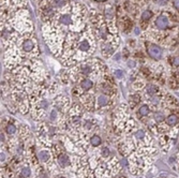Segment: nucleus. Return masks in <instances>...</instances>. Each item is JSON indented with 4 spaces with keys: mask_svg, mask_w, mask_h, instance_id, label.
Wrapping results in <instances>:
<instances>
[{
    "mask_svg": "<svg viewBox=\"0 0 179 178\" xmlns=\"http://www.w3.org/2000/svg\"><path fill=\"white\" fill-rule=\"evenodd\" d=\"M148 53H149V55H150V57L153 58V59H160L161 55H162V51H161V48L157 45H150L149 46Z\"/></svg>",
    "mask_w": 179,
    "mask_h": 178,
    "instance_id": "obj_1",
    "label": "nucleus"
},
{
    "mask_svg": "<svg viewBox=\"0 0 179 178\" xmlns=\"http://www.w3.org/2000/svg\"><path fill=\"white\" fill-rule=\"evenodd\" d=\"M156 26L160 29H165V28H167L168 26V19H167V17L164 16V15H161L159 17H157V19H156Z\"/></svg>",
    "mask_w": 179,
    "mask_h": 178,
    "instance_id": "obj_2",
    "label": "nucleus"
},
{
    "mask_svg": "<svg viewBox=\"0 0 179 178\" xmlns=\"http://www.w3.org/2000/svg\"><path fill=\"white\" fill-rule=\"evenodd\" d=\"M34 46L35 44L33 43V41L31 39H25L23 41V43H22V47H23V50L25 51V52H31L33 48H34Z\"/></svg>",
    "mask_w": 179,
    "mask_h": 178,
    "instance_id": "obj_3",
    "label": "nucleus"
},
{
    "mask_svg": "<svg viewBox=\"0 0 179 178\" xmlns=\"http://www.w3.org/2000/svg\"><path fill=\"white\" fill-rule=\"evenodd\" d=\"M90 42H89L88 39H84L82 40L78 43V51L82 53H87L89 50H90Z\"/></svg>",
    "mask_w": 179,
    "mask_h": 178,
    "instance_id": "obj_4",
    "label": "nucleus"
},
{
    "mask_svg": "<svg viewBox=\"0 0 179 178\" xmlns=\"http://www.w3.org/2000/svg\"><path fill=\"white\" fill-rule=\"evenodd\" d=\"M59 22L63 24V25H71V23H72V17H71L70 14H62L59 17Z\"/></svg>",
    "mask_w": 179,
    "mask_h": 178,
    "instance_id": "obj_5",
    "label": "nucleus"
},
{
    "mask_svg": "<svg viewBox=\"0 0 179 178\" xmlns=\"http://www.w3.org/2000/svg\"><path fill=\"white\" fill-rule=\"evenodd\" d=\"M58 162L61 166H69L70 165V159L65 155H60L58 158Z\"/></svg>",
    "mask_w": 179,
    "mask_h": 178,
    "instance_id": "obj_6",
    "label": "nucleus"
},
{
    "mask_svg": "<svg viewBox=\"0 0 179 178\" xmlns=\"http://www.w3.org/2000/svg\"><path fill=\"white\" fill-rule=\"evenodd\" d=\"M179 121V118L177 115L175 114H172L167 117V119H166V122H167V124H170V126H175V124H177Z\"/></svg>",
    "mask_w": 179,
    "mask_h": 178,
    "instance_id": "obj_7",
    "label": "nucleus"
},
{
    "mask_svg": "<svg viewBox=\"0 0 179 178\" xmlns=\"http://www.w3.org/2000/svg\"><path fill=\"white\" fill-rule=\"evenodd\" d=\"M93 86V82L91 80H84V81H82L81 83V87L83 89H85V90H89V89H91Z\"/></svg>",
    "mask_w": 179,
    "mask_h": 178,
    "instance_id": "obj_8",
    "label": "nucleus"
},
{
    "mask_svg": "<svg viewBox=\"0 0 179 178\" xmlns=\"http://www.w3.org/2000/svg\"><path fill=\"white\" fill-rule=\"evenodd\" d=\"M81 71L83 74H90L91 71H92V68L89 66V64H83V66L81 67Z\"/></svg>",
    "mask_w": 179,
    "mask_h": 178,
    "instance_id": "obj_9",
    "label": "nucleus"
},
{
    "mask_svg": "<svg viewBox=\"0 0 179 178\" xmlns=\"http://www.w3.org/2000/svg\"><path fill=\"white\" fill-rule=\"evenodd\" d=\"M107 104V97L106 96H100L98 98V105L100 107H103Z\"/></svg>",
    "mask_w": 179,
    "mask_h": 178,
    "instance_id": "obj_10",
    "label": "nucleus"
},
{
    "mask_svg": "<svg viewBox=\"0 0 179 178\" xmlns=\"http://www.w3.org/2000/svg\"><path fill=\"white\" fill-rule=\"evenodd\" d=\"M48 158H49V153L47 152V151H45V150L41 151V152L39 153V159L41 160V161H43V162H46L47 160H48Z\"/></svg>",
    "mask_w": 179,
    "mask_h": 178,
    "instance_id": "obj_11",
    "label": "nucleus"
},
{
    "mask_svg": "<svg viewBox=\"0 0 179 178\" xmlns=\"http://www.w3.org/2000/svg\"><path fill=\"white\" fill-rule=\"evenodd\" d=\"M147 92L150 94V96H154V94H157V92H158V87L154 85H149L147 87Z\"/></svg>",
    "mask_w": 179,
    "mask_h": 178,
    "instance_id": "obj_12",
    "label": "nucleus"
},
{
    "mask_svg": "<svg viewBox=\"0 0 179 178\" xmlns=\"http://www.w3.org/2000/svg\"><path fill=\"white\" fill-rule=\"evenodd\" d=\"M151 16H152V12L151 11H145V12H143V14H142V21H144V22H147L151 18Z\"/></svg>",
    "mask_w": 179,
    "mask_h": 178,
    "instance_id": "obj_13",
    "label": "nucleus"
},
{
    "mask_svg": "<svg viewBox=\"0 0 179 178\" xmlns=\"http://www.w3.org/2000/svg\"><path fill=\"white\" fill-rule=\"evenodd\" d=\"M148 113H149V107H148L147 105L141 106L140 110H138V114L141 116H146V115H148Z\"/></svg>",
    "mask_w": 179,
    "mask_h": 178,
    "instance_id": "obj_14",
    "label": "nucleus"
},
{
    "mask_svg": "<svg viewBox=\"0 0 179 178\" xmlns=\"http://www.w3.org/2000/svg\"><path fill=\"white\" fill-rule=\"evenodd\" d=\"M90 142H91V144L93 145V146H99L100 144H101V137L100 136H98V135H93L92 137H91V140H90Z\"/></svg>",
    "mask_w": 179,
    "mask_h": 178,
    "instance_id": "obj_15",
    "label": "nucleus"
},
{
    "mask_svg": "<svg viewBox=\"0 0 179 178\" xmlns=\"http://www.w3.org/2000/svg\"><path fill=\"white\" fill-rule=\"evenodd\" d=\"M5 131H7V133H9V134H14L16 132V127L13 123H9L7 126V128H5Z\"/></svg>",
    "mask_w": 179,
    "mask_h": 178,
    "instance_id": "obj_16",
    "label": "nucleus"
},
{
    "mask_svg": "<svg viewBox=\"0 0 179 178\" xmlns=\"http://www.w3.org/2000/svg\"><path fill=\"white\" fill-rule=\"evenodd\" d=\"M65 4V0H54L53 1V7L55 8H60Z\"/></svg>",
    "mask_w": 179,
    "mask_h": 178,
    "instance_id": "obj_17",
    "label": "nucleus"
},
{
    "mask_svg": "<svg viewBox=\"0 0 179 178\" xmlns=\"http://www.w3.org/2000/svg\"><path fill=\"white\" fill-rule=\"evenodd\" d=\"M21 174H22L23 177H29V176H30V174H31V171H30V169L27 167V166L26 167H23Z\"/></svg>",
    "mask_w": 179,
    "mask_h": 178,
    "instance_id": "obj_18",
    "label": "nucleus"
},
{
    "mask_svg": "<svg viewBox=\"0 0 179 178\" xmlns=\"http://www.w3.org/2000/svg\"><path fill=\"white\" fill-rule=\"evenodd\" d=\"M135 136H136L137 139L142 140V139H144V137H145V132L143 131V130H140V131H137V132L135 133Z\"/></svg>",
    "mask_w": 179,
    "mask_h": 178,
    "instance_id": "obj_19",
    "label": "nucleus"
},
{
    "mask_svg": "<svg viewBox=\"0 0 179 178\" xmlns=\"http://www.w3.org/2000/svg\"><path fill=\"white\" fill-rule=\"evenodd\" d=\"M102 155H103L105 158L110 156V150H108V148H103V149H102Z\"/></svg>",
    "mask_w": 179,
    "mask_h": 178,
    "instance_id": "obj_20",
    "label": "nucleus"
},
{
    "mask_svg": "<svg viewBox=\"0 0 179 178\" xmlns=\"http://www.w3.org/2000/svg\"><path fill=\"white\" fill-rule=\"evenodd\" d=\"M173 64H174L175 67H179V56H176L173 59Z\"/></svg>",
    "mask_w": 179,
    "mask_h": 178,
    "instance_id": "obj_21",
    "label": "nucleus"
},
{
    "mask_svg": "<svg viewBox=\"0 0 179 178\" xmlns=\"http://www.w3.org/2000/svg\"><path fill=\"white\" fill-rule=\"evenodd\" d=\"M56 117H57V113H56V111H52V113H51V119L54 120V119H56Z\"/></svg>",
    "mask_w": 179,
    "mask_h": 178,
    "instance_id": "obj_22",
    "label": "nucleus"
},
{
    "mask_svg": "<svg viewBox=\"0 0 179 178\" xmlns=\"http://www.w3.org/2000/svg\"><path fill=\"white\" fill-rule=\"evenodd\" d=\"M72 120H73V122H74V123H76V124H77V123H79V122H81V118H79L78 116H75V117H73V118H72Z\"/></svg>",
    "mask_w": 179,
    "mask_h": 178,
    "instance_id": "obj_23",
    "label": "nucleus"
},
{
    "mask_svg": "<svg viewBox=\"0 0 179 178\" xmlns=\"http://www.w3.org/2000/svg\"><path fill=\"white\" fill-rule=\"evenodd\" d=\"M115 75L117 76V77H122V72H121V71H119V70H117L116 71V72H115Z\"/></svg>",
    "mask_w": 179,
    "mask_h": 178,
    "instance_id": "obj_24",
    "label": "nucleus"
},
{
    "mask_svg": "<svg viewBox=\"0 0 179 178\" xmlns=\"http://www.w3.org/2000/svg\"><path fill=\"white\" fill-rule=\"evenodd\" d=\"M174 7L177 10H179V0H174Z\"/></svg>",
    "mask_w": 179,
    "mask_h": 178,
    "instance_id": "obj_25",
    "label": "nucleus"
},
{
    "mask_svg": "<svg viewBox=\"0 0 179 178\" xmlns=\"http://www.w3.org/2000/svg\"><path fill=\"white\" fill-rule=\"evenodd\" d=\"M156 119H157V121H162L163 120V116L161 114H159L158 116H156Z\"/></svg>",
    "mask_w": 179,
    "mask_h": 178,
    "instance_id": "obj_26",
    "label": "nucleus"
},
{
    "mask_svg": "<svg viewBox=\"0 0 179 178\" xmlns=\"http://www.w3.org/2000/svg\"><path fill=\"white\" fill-rule=\"evenodd\" d=\"M121 164H122V165H124V166H127V161H126V159H122Z\"/></svg>",
    "mask_w": 179,
    "mask_h": 178,
    "instance_id": "obj_27",
    "label": "nucleus"
},
{
    "mask_svg": "<svg viewBox=\"0 0 179 178\" xmlns=\"http://www.w3.org/2000/svg\"><path fill=\"white\" fill-rule=\"evenodd\" d=\"M5 158H4V153H1V161H3Z\"/></svg>",
    "mask_w": 179,
    "mask_h": 178,
    "instance_id": "obj_28",
    "label": "nucleus"
},
{
    "mask_svg": "<svg viewBox=\"0 0 179 178\" xmlns=\"http://www.w3.org/2000/svg\"><path fill=\"white\" fill-rule=\"evenodd\" d=\"M60 178H64V177H60Z\"/></svg>",
    "mask_w": 179,
    "mask_h": 178,
    "instance_id": "obj_29",
    "label": "nucleus"
}]
</instances>
